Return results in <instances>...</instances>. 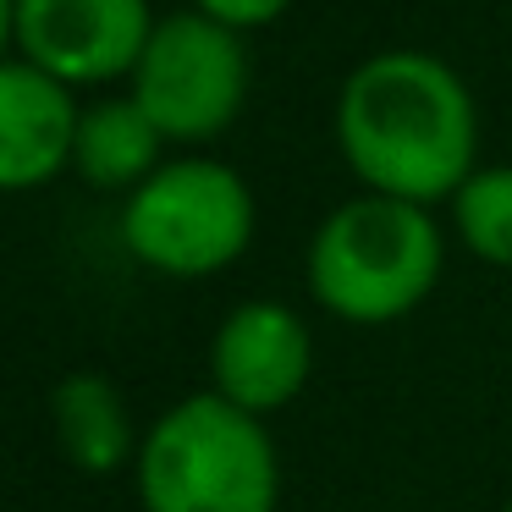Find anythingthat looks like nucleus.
Listing matches in <instances>:
<instances>
[{
	"label": "nucleus",
	"mask_w": 512,
	"mask_h": 512,
	"mask_svg": "<svg viewBox=\"0 0 512 512\" xmlns=\"http://www.w3.org/2000/svg\"><path fill=\"white\" fill-rule=\"evenodd\" d=\"M336 149L369 193L430 210L479 171L474 94L430 50H380L336 94Z\"/></svg>",
	"instance_id": "1"
},
{
	"label": "nucleus",
	"mask_w": 512,
	"mask_h": 512,
	"mask_svg": "<svg viewBox=\"0 0 512 512\" xmlns=\"http://www.w3.org/2000/svg\"><path fill=\"white\" fill-rule=\"evenodd\" d=\"M446 243L424 204L358 193L336 204L309 243V292L347 325L408 320L441 287Z\"/></svg>",
	"instance_id": "2"
},
{
	"label": "nucleus",
	"mask_w": 512,
	"mask_h": 512,
	"mask_svg": "<svg viewBox=\"0 0 512 512\" xmlns=\"http://www.w3.org/2000/svg\"><path fill=\"white\" fill-rule=\"evenodd\" d=\"M144 512H276L281 463L265 419L215 391L182 397L138 441Z\"/></svg>",
	"instance_id": "3"
},
{
	"label": "nucleus",
	"mask_w": 512,
	"mask_h": 512,
	"mask_svg": "<svg viewBox=\"0 0 512 512\" xmlns=\"http://www.w3.org/2000/svg\"><path fill=\"white\" fill-rule=\"evenodd\" d=\"M122 243L138 265L199 281L237 265L254 243V193L210 155L166 160L144 188L127 193Z\"/></svg>",
	"instance_id": "4"
},
{
	"label": "nucleus",
	"mask_w": 512,
	"mask_h": 512,
	"mask_svg": "<svg viewBox=\"0 0 512 512\" xmlns=\"http://www.w3.org/2000/svg\"><path fill=\"white\" fill-rule=\"evenodd\" d=\"M133 100L166 133V144L221 138L248 100L243 34L204 12L160 17L133 67Z\"/></svg>",
	"instance_id": "5"
},
{
	"label": "nucleus",
	"mask_w": 512,
	"mask_h": 512,
	"mask_svg": "<svg viewBox=\"0 0 512 512\" xmlns=\"http://www.w3.org/2000/svg\"><path fill=\"white\" fill-rule=\"evenodd\" d=\"M160 17L149 0H12V45L67 89L133 78Z\"/></svg>",
	"instance_id": "6"
},
{
	"label": "nucleus",
	"mask_w": 512,
	"mask_h": 512,
	"mask_svg": "<svg viewBox=\"0 0 512 512\" xmlns=\"http://www.w3.org/2000/svg\"><path fill=\"white\" fill-rule=\"evenodd\" d=\"M314 375V336L292 303L254 298L237 303L221 320L210 342V391L226 397L232 408L270 419L287 408Z\"/></svg>",
	"instance_id": "7"
},
{
	"label": "nucleus",
	"mask_w": 512,
	"mask_h": 512,
	"mask_svg": "<svg viewBox=\"0 0 512 512\" xmlns=\"http://www.w3.org/2000/svg\"><path fill=\"white\" fill-rule=\"evenodd\" d=\"M83 111L72 89L23 56L0 61V182L12 193L45 188L78 155Z\"/></svg>",
	"instance_id": "8"
},
{
	"label": "nucleus",
	"mask_w": 512,
	"mask_h": 512,
	"mask_svg": "<svg viewBox=\"0 0 512 512\" xmlns=\"http://www.w3.org/2000/svg\"><path fill=\"white\" fill-rule=\"evenodd\" d=\"M50 413H56V435L72 468L116 474L122 463H138L133 419H127V397L116 391V380L94 375V369H72L50 397Z\"/></svg>",
	"instance_id": "9"
},
{
	"label": "nucleus",
	"mask_w": 512,
	"mask_h": 512,
	"mask_svg": "<svg viewBox=\"0 0 512 512\" xmlns=\"http://www.w3.org/2000/svg\"><path fill=\"white\" fill-rule=\"evenodd\" d=\"M166 133L144 116V105L133 94L122 100H100L83 111L78 127V155H72V171H78L89 188H144L166 160Z\"/></svg>",
	"instance_id": "10"
},
{
	"label": "nucleus",
	"mask_w": 512,
	"mask_h": 512,
	"mask_svg": "<svg viewBox=\"0 0 512 512\" xmlns=\"http://www.w3.org/2000/svg\"><path fill=\"white\" fill-rule=\"evenodd\" d=\"M452 226L474 259L512 270V166H479L452 199Z\"/></svg>",
	"instance_id": "11"
},
{
	"label": "nucleus",
	"mask_w": 512,
	"mask_h": 512,
	"mask_svg": "<svg viewBox=\"0 0 512 512\" xmlns=\"http://www.w3.org/2000/svg\"><path fill=\"white\" fill-rule=\"evenodd\" d=\"M292 0H193V12L215 17V23L237 28V34H248V28H265L276 23L281 12H287Z\"/></svg>",
	"instance_id": "12"
},
{
	"label": "nucleus",
	"mask_w": 512,
	"mask_h": 512,
	"mask_svg": "<svg viewBox=\"0 0 512 512\" xmlns=\"http://www.w3.org/2000/svg\"><path fill=\"white\" fill-rule=\"evenodd\" d=\"M501 512H512V507H501Z\"/></svg>",
	"instance_id": "13"
}]
</instances>
